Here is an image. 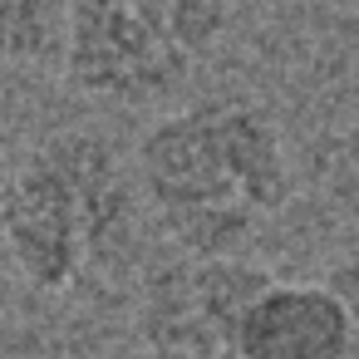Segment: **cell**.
I'll use <instances>...</instances> for the list:
<instances>
[{"label": "cell", "instance_id": "6", "mask_svg": "<svg viewBox=\"0 0 359 359\" xmlns=\"http://www.w3.org/2000/svg\"><path fill=\"white\" fill-rule=\"evenodd\" d=\"M65 45L60 0H0V99L45 69Z\"/></svg>", "mask_w": 359, "mask_h": 359}, {"label": "cell", "instance_id": "3", "mask_svg": "<svg viewBox=\"0 0 359 359\" xmlns=\"http://www.w3.org/2000/svg\"><path fill=\"white\" fill-rule=\"evenodd\" d=\"M226 25L231 0H69L60 65L89 104L153 109L197 79Z\"/></svg>", "mask_w": 359, "mask_h": 359}, {"label": "cell", "instance_id": "1", "mask_svg": "<svg viewBox=\"0 0 359 359\" xmlns=\"http://www.w3.org/2000/svg\"><path fill=\"white\" fill-rule=\"evenodd\" d=\"M133 172L143 212L177 256H241L295 197L276 114L246 94H207L158 114Z\"/></svg>", "mask_w": 359, "mask_h": 359}, {"label": "cell", "instance_id": "8", "mask_svg": "<svg viewBox=\"0 0 359 359\" xmlns=\"http://www.w3.org/2000/svg\"><path fill=\"white\" fill-rule=\"evenodd\" d=\"M11 158H6V143H0V207H6V187H11Z\"/></svg>", "mask_w": 359, "mask_h": 359}, {"label": "cell", "instance_id": "4", "mask_svg": "<svg viewBox=\"0 0 359 359\" xmlns=\"http://www.w3.org/2000/svg\"><path fill=\"white\" fill-rule=\"evenodd\" d=\"M276 276L246 256H168L138 290V359H241V315Z\"/></svg>", "mask_w": 359, "mask_h": 359}, {"label": "cell", "instance_id": "5", "mask_svg": "<svg viewBox=\"0 0 359 359\" xmlns=\"http://www.w3.org/2000/svg\"><path fill=\"white\" fill-rule=\"evenodd\" d=\"M241 359H354V325L325 280H271L241 315Z\"/></svg>", "mask_w": 359, "mask_h": 359}, {"label": "cell", "instance_id": "9", "mask_svg": "<svg viewBox=\"0 0 359 359\" xmlns=\"http://www.w3.org/2000/svg\"><path fill=\"white\" fill-rule=\"evenodd\" d=\"M99 359H123V354H99Z\"/></svg>", "mask_w": 359, "mask_h": 359}, {"label": "cell", "instance_id": "2", "mask_svg": "<svg viewBox=\"0 0 359 359\" xmlns=\"http://www.w3.org/2000/svg\"><path fill=\"white\" fill-rule=\"evenodd\" d=\"M138 207L133 163L99 128H60L11 168L0 251L35 295H69L128 256Z\"/></svg>", "mask_w": 359, "mask_h": 359}, {"label": "cell", "instance_id": "7", "mask_svg": "<svg viewBox=\"0 0 359 359\" xmlns=\"http://www.w3.org/2000/svg\"><path fill=\"white\" fill-rule=\"evenodd\" d=\"M325 285L344 300V310H349V325H354V359H359V246L354 251H344L330 271H325Z\"/></svg>", "mask_w": 359, "mask_h": 359}]
</instances>
